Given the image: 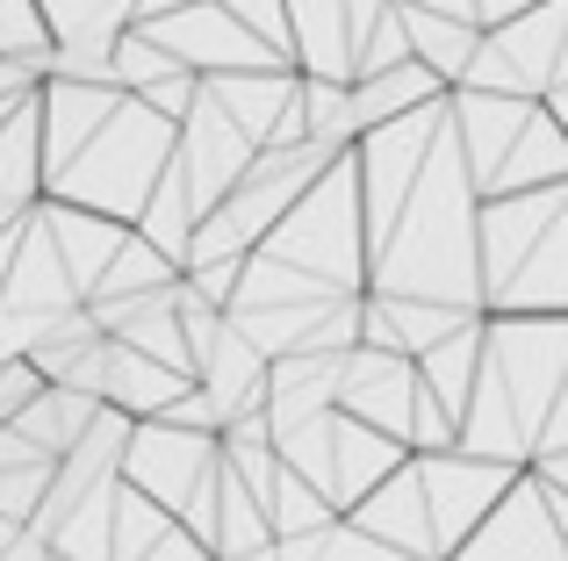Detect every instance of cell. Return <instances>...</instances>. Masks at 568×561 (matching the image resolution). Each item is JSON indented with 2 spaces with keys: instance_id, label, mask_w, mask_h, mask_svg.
<instances>
[{
  "instance_id": "obj_1",
  "label": "cell",
  "mask_w": 568,
  "mask_h": 561,
  "mask_svg": "<svg viewBox=\"0 0 568 561\" xmlns=\"http://www.w3.org/2000/svg\"><path fill=\"white\" fill-rule=\"evenodd\" d=\"M475 238L489 317H568V181L483 195Z\"/></svg>"
},
{
  "instance_id": "obj_2",
  "label": "cell",
  "mask_w": 568,
  "mask_h": 561,
  "mask_svg": "<svg viewBox=\"0 0 568 561\" xmlns=\"http://www.w3.org/2000/svg\"><path fill=\"white\" fill-rule=\"evenodd\" d=\"M216 461H223V432L159 410V418H138V432H130L123 482H138L152 504H166L173 519H181V511L194 504V490L216 476Z\"/></svg>"
},
{
  "instance_id": "obj_3",
  "label": "cell",
  "mask_w": 568,
  "mask_h": 561,
  "mask_svg": "<svg viewBox=\"0 0 568 561\" xmlns=\"http://www.w3.org/2000/svg\"><path fill=\"white\" fill-rule=\"evenodd\" d=\"M446 561H568V533L555 519V490L526 468V476L497 497V511H489Z\"/></svg>"
},
{
  "instance_id": "obj_4",
  "label": "cell",
  "mask_w": 568,
  "mask_h": 561,
  "mask_svg": "<svg viewBox=\"0 0 568 561\" xmlns=\"http://www.w3.org/2000/svg\"><path fill=\"white\" fill-rule=\"evenodd\" d=\"M417 476H425V497H432V526H439V548L454 554L475 526L497 511V497L511 490L526 468L511 461H489V453H468V447H446V453H417Z\"/></svg>"
},
{
  "instance_id": "obj_5",
  "label": "cell",
  "mask_w": 568,
  "mask_h": 561,
  "mask_svg": "<svg viewBox=\"0 0 568 561\" xmlns=\"http://www.w3.org/2000/svg\"><path fill=\"white\" fill-rule=\"evenodd\" d=\"M417 389H425V375H417L410 353H388L375 338L338 353V410L367 418L375 432H396L403 447H410V425H417Z\"/></svg>"
},
{
  "instance_id": "obj_6",
  "label": "cell",
  "mask_w": 568,
  "mask_h": 561,
  "mask_svg": "<svg viewBox=\"0 0 568 561\" xmlns=\"http://www.w3.org/2000/svg\"><path fill=\"white\" fill-rule=\"evenodd\" d=\"M346 519H361L375 540H388L396 554L410 561H446L439 548V526H432V497H425V476H417V453L396 468L388 482H375V490L361 497V504L346 511Z\"/></svg>"
},
{
  "instance_id": "obj_7",
  "label": "cell",
  "mask_w": 568,
  "mask_h": 561,
  "mask_svg": "<svg viewBox=\"0 0 568 561\" xmlns=\"http://www.w3.org/2000/svg\"><path fill=\"white\" fill-rule=\"evenodd\" d=\"M410 461V447H403L396 432H375L367 418H346L338 410V432H332V476H324V497H332L338 511H353L375 482H388L396 468Z\"/></svg>"
},
{
  "instance_id": "obj_8",
  "label": "cell",
  "mask_w": 568,
  "mask_h": 561,
  "mask_svg": "<svg viewBox=\"0 0 568 561\" xmlns=\"http://www.w3.org/2000/svg\"><path fill=\"white\" fill-rule=\"evenodd\" d=\"M187 389H194V375L152 360V353H138L130 338H109V381H101V396L123 404L130 418H159V410H173Z\"/></svg>"
},
{
  "instance_id": "obj_9",
  "label": "cell",
  "mask_w": 568,
  "mask_h": 561,
  "mask_svg": "<svg viewBox=\"0 0 568 561\" xmlns=\"http://www.w3.org/2000/svg\"><path fill=\"white\" fill-rule=\"evenodd\" d=\"M101 404H109V396H94V389H72V381H43L37 396H29L22 410H14V432H29L37 439L43 453H72L87 439V425L101 418Z\"/></svg>"
},
{
  "instance_id": "obj_10",
  "label": "cell",
  "mask_w": 568,
  "mask_h": 561,
  "mask_svg": "<svg viewBox=\"0 0 568 561\" xmlns=\"http://www.w3.org/2000/svg\"><path fill=\"white\" fill-rule=\"evenodd\" d=\"M51 14L37 0H0V58H43L51 65Z\"/></svg>"
},
{
  "instance_id": "obj_11",
  "label": "cell",
  "mask_w": 568,
  "mask_h": 561,
  "mask_svg": "<svg viewBox=\"0 0 568 561\" xmlns=\"http://www.w3.org/2000/svg\"><path fill=\"white\" fill-rule=\"evenodd\" d=\"M138 561H216V548H209L202 533H187V526L173 519V526H166V533H159V540H152V548H144Z\"/></svg>"
},
{
  "instance_id": "obj_12",
  "label": "cell",
  "mask_w": 568,
  "mask_h": 561,
  "mask_svg": "<svg viewBox=\"0 0 568 561\" xmlns=\"http://www.w3.org/2000/svg\"><path fill=\"white\" fill-rule=\"evenodd\" d=\"M14 540H22V519H8V511H0V554H8Z\"/></svg>"
},
{
  "instance_id": "obj_13",
  "label": "cell",
  "mask_w": 568,
  "mask_h": 561,
  "mask_svg": "<svg viewBox=\"0 0 568 561\" xmlns=\"http://www.w3.org/2000/svg\"><path fill=\"white\" fill-rule=\"evenodd\" d=\"M231 561H281V540L274 548H252V554H231Z\"/></svg>"
}]
</instances>
